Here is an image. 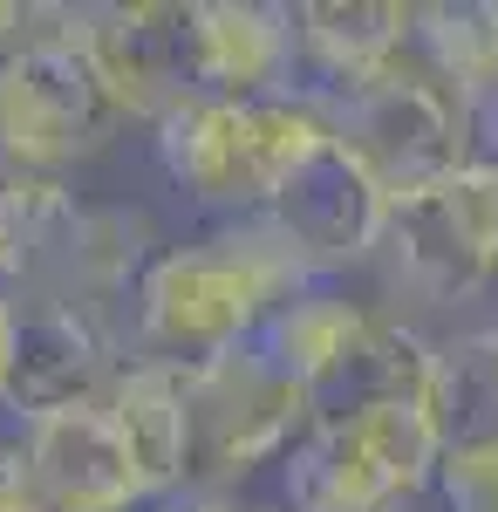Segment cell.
<instances>
[{
  "label": "cell",
  "mask_w": 498,
  "mask_h": 512,
  "mask_svg": "<svg viewBox=\"0 0 498 512\" xmlns=\"http://www.w3.org/2000/svg\"><path fill=\"white\" fill-rule=\"evenodd\" d=\"M21 465L55 512L144 506V478H137L103 403H76V410H55L41 424H21Z\"/></svg>",
  "instance_id": "obj_12"
},
{
  "label": "cell",
  "mask_w": 498,
  "mask_h": 512,
  "mask_svg": "<svg viewBox=\"0 0 498 512\" xmlns=\"http://www.w3.org/2000/svg\"><path fill=\"white\" fill-rule=\"evenodd\" d=\"M383 267L423 308L471 301L498 274V164L471 158L444 185L410 192L383 219Z\"/></svg>",
  "instance_id": "obj_8"
},
{
  "label": "cell",
  "mask_w": 498,
  "mask_h": 512,
  "mask_svg": "<svg viewBox=\"0 0 498 512\" xmlns=\"http://www.w3.org/2000/svg\"><path fill=\"white\" fill-rule=\"evenodd\" d=\"M437 492L451 512H498V451H444Z\"/></svg>",
  "instance_id": "obj_19"
},
{
  "label": "cell",
  "mask_w": 498,
  "mask_h": 512,
  "mask_svg": "<svg viewBox=\"0 0 498 512\" xmlns=\"http://www.w3.org/2000/svg\"><path fill=\"white\" fill-rule=\"evenodd\" d=\"M328 137L314 96H185L157 123V164L212 212L260 219L287 171Z\"/></svg>",
  "instance_id": "obj_3"
},
{
  "label": "cell",
  "mask_w": 498,
  "mask_h": 512,
  "mask_svg": "<svg viewBox=\"0 0 498 512\" xmlns=\"http://www.w3.org/2000/svg\"><path fill=\"white\" fill-rule=\"evenodd\" d=\"M423 69L458 89L471 110L498 103V0H437L417 7Z\"/></svg>",
  "instance_id": "obj_17"
},
{
  "label": "cell",
  "mask_w": 498,
  "mask_h": 512,
  "mask_svg": "<svg viewBox=\"0 0 498 512\" xmlns=\"http://www.w3.org/2000/svg\"><path fill=\"white\" fill-rule=\"evenodd\" d=\"M62 198L69 192L55 178H21L14 164H0V280L28 274V260H35V246H41V226L55 219Z\"/></svg>",
  "instance_id": "obj_18"
},
{
  "label": "cell",
  "mask_w": 498,
  "mask_h": 512,
  "mask_svg": "<svg viewBox=\"0 0 498 512\" xmlns=\"http://www.w3.org/2000/svg\"><path fill=\"white\" fill-rule=\"evenodd\" d=\"M185 55L198 96H280L294 76V21L267 0H192Z\"/></svg>",
  "instance_id": "obj_13"
},
{
  "label": "cell",
  "mask_w": 498,
  "mask_h": 512,
  "mask_svg": "<svg viewBox=\"0 0 498 512\" xmlns=\"http://www.w3.org/2000/svg\"><path fill=\"white\" fill-rule=\"evenodd\" d=\"M307 267L267 219H239L219 239L164 246L137 280V335L157 362L192 369L219 349H239L267 328L294 294H307Z\"/></svg>",
  "instance_id": "obj_1"
},
{
  "label": "cell",
  "mask_w": 498,
  "mask_h": 512,
  "mask_svg": "<svg viewBox=\"0 0 498 512\" xmlns=\"http://www.w3.org/2000/svg\"><path fill=\"white\" fill-rule=\"evenodd\" d=\"M437 485V437L423 403H383L335 424H307L287 451V506L294 512H396Z\"/></svg>",
  "instance_id": "obj_6"
},
{
  "label": "cell",
  "mask_w": 498,
  "mask_h": 512,
  "mask_svg": "<svg viewBox=\"0 0 498 512\" xmlns=\"http://www.w3.org/2000/svg\"><path fill=\"white\" fill-rule=\"evenodd\" d=\"M7 315H14V301L0 294V362H7Z\"/></svg>",
  "instance_id": "obj_23"
},
{
  "label": "cell",
  "mask_w": 498,
  "mask_h": 512,
  "mask_svg": "<svg viewBox=\"0 0 498 512\" xmlns=\"http://www.w3.org/2000/svg\"><path fill=\"white\" fill-rule=\"evenodd\" d=\"M260 349L294 376L307 396V424H335L383 403H423L430 383V342L389 308H362L342 294L307 287L260 328Z\"/></svg>",
  "instance_id": "obj_2"
},
{
  "label": "cell",
  "mask_w": 498,
  "mask_h": 512,
  "mask_svg": "<svg viewBox=\"0 0 498 512\" xmlns=\"http://www.w3.org/2000/svg\"><path fill=\"white\" fill-rule=\"evenodd\" d=\"M14 315H7V362H0V403L41 424L55 410H76V403H103L116 376V342L96 308L76 301H55V294H7Z\"/></svg>",
  "instance_id": "obj_9"
},
{
  "label": "cell",
  "mask_w": 498,
  "mask_h": 512,
  "mask_svg": "<svg viewBox=\"0 0 498 512\" xmlns=\"http://www.w3.org/2000/svg\"><path fill=\"white\" fill-rule=\"evenodd\" d=\"M185 424H192V472L205 492L287 458L307 437V396L260 342L219 349L185 369Z\"/></svg>",
  "instance_id": "obj_7"
},
{
  "label": "cell",
  "mask_w": 498,
  "mask_h": 512,
  "mask_svg": "<svg viewBox=\"0 0 498 512\" xmlns=\"http://www.w3.org/2000/svg\"><path fill=\"white\" fill-rule=\"evenodd\" d=\"M287 21H294V62H307L335 96L396 69L417 41V7L396 0H301L287 7Z\"/></svg>",
  "instance_id": "obj_14"
},
{
  "label": "cell",
  "mask_w": 498,
  "mask_h": 512,
  "mask_svg": "<svg viewBox=\"0 0 498 512\" xmlns=\"http://www.w3.org/2000/svg\"><path fill=\"white\" fill-rule=\"evenodd\" d=\"M478 130L492 137V164H498V103H485V110H478Z\"/></svg>",
  "instance_id": "obj_22"
},
{
  "label": "cell",
  "mask_w": 498,
  "mask_h": 512,
  "mask_svg": "<svg viewBox=\"0 0 498 512\" xmlns=\"http://www.w3.org/2000/svg\"><path fill=\"white\" fill-rule=\"evenodd\" d=\"M321 117L355 151V164L389 192V205L464 171L471 164V137H478V110L458 89H444L423 62H410V55L396 69H383L376 82L321 103Z\"/></svg>",
  "instance_id": "obj_4"
},
{
  "label": "cell",
  "mask_w": 498,
  "mask_h": 512,
  "mask_svg": "<svg viewBox=\"0 0 498 512\" xmlns=\"http://www.w3.org/2000/svg\"><path fill=\"white\" fill-rule=\"evenodd\" d=\"M116 130L123 110L82 48V14L62 35L0 62V164H14L21 178H55L103 158Z\"/></svg>",
  "instance_id": "obj_5"
},
{
  "label": "cell",
  "mask_w": 498,
  "mask_h": 512,
  "mask_svg": "<svg viewBox=\"0 0 498 512\" xmlns=\"http://www.w3.org/2000/svg\"><path fill=\"white\" fill-rule=\"evenodd\" d=\"M76 21V7H21V0H0V62L7 55H21V48H35V41L62 35Z\"/></svg>",
  "instance_id": "obj_20"
},
{
  "label": "cell",
  "mask_w": 498,
  "mask_h": 512,
  "mask_svg": "<svg viewBox=\"0 0 498 512\" xmlns=\"http://www.w3.org/2000/svg\"><path fill=\"white\" fill-rule=\"evenodd\" d=\"M116 437L144 478V499H171L192 472V424H185V369L178 362H123L103 390Z\"/></svg>",
  "instance_id": "obj_15"
},
{
  "label": "cell",
  "mask_w": 498,
  "mask_h": 512,
  "mask_svg": "<svg viewBox=\"0 0 498 512\" xmlns=\"http://www.w3.org/2000/svg\"><path fill=\"white\" fill-rule=\"evenodd\" d=\"M423 417L444 451H498V328L458 335L430 355L423 383Z\"/></svg>",
  "instance_id": "obj_16"
},
{
  "label": "cell",
  "mask_w": 498,
  "mask_h": 512,
  "mask_svg": "<svg viewBox=\"0 0 498 512\" xmlns=\"http://www.w3.org/2000/svg\"><path fill=\"white\" fill-rule=\"evenodd\" d=\"M82 48L110 82L123 123H164L192 89L185 7H82Z\"/></svg>",
  "instance_id": "obj_11"
},
{
  "label": "cell",
  "mask_w": 498,
  "mask_h": 512,
  "mask_svg": "<svg viewBox=\"0 0 498 512\" xmlns=\"http://www.w3.org/2000/svg\"><path fill=\"white\" fill-rule=\"evenodd\" d=\"M0 512H55L21 465V444H0Z\"/></svg>",
  "instance_id": "obj_21"
},
{
  "label": "cell",
  "mask_w": 498,
  "mask_h": 512,
  "mask_svg": "<svg viewBox=\"0 0 498 512\" xmlns=\"http://www.w3.org/2000/svg\"><path fill=\"white\" fill-rule=\"evenodd\" d=\"M267 219L273 233L301 253L307 274H335V267H355L383 246V219H389V192L355 164L342 137L328 130L314 151H307L287 185L267 198Z\"/></svg>",
  "instance_id": "obj_10"
}]
</instances>
